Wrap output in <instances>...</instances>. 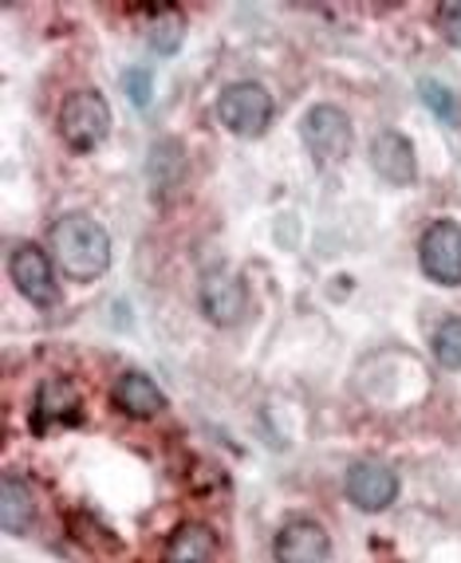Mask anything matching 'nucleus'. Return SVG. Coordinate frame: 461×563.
<instances>
[{
	"instance_id": "1",
	"label": "nucleus",
	"mask_w": 461,
	"mask_h": 563,
	"mask_svg": "<svg viewBox=\"0 0 461 563\" xmlns=\"http://www.w3.org/2000/svg\"><path fill=\"white\" fill-rule=\"evenodd\" d=\"M47 241H52V256L67 280H99L111 264V241H107L103 225L84 213L59 217Z\"/></svg>"
},
{
	"instance_id": "2",
	"label": "nucleus",
	"mask_w": 461,
	"mask_h": 563,
	"mask_svg": "<svg viewBox=\"0 0 461 563\" xmlns=\"http://www.w3.org/2000/svg\"><path fill=\"white\" fill-rule=\"evenodd\" d=\"M107 131H111V107H107L103 95L91 91V87L67 95L64 107H59V134L72 151H95L107 139Z\"/></svg>"
},
{
	"instance_id": "3",
	"label": "nucleus",
	"mask_w": 461,
	"mask_h": 563,
	"mask_svg": "<svg viewBox=\"0 0 461 563\" xmlns=\"http://www.w3.org/2000/svg\"><path fill=\"white\" fill-rule=\"evenodd\" d=\"M217 119H221L226 131L241 134V139H256V134H264L268 119H273V95L264 91L261 84L226 87L221 99H217Z\"/></svg>"
},
{
	"instance_id": "4",
	"label": "nucleus",
	"mask_w": 461,
	"mask_h": 563,
	"mask_svg": "<svg viewBox=\"0 0 461 563\" xmlns=\"http://www.w3.org/2000/svg\"><path fill=\"white\" fill-rule=\"evenodd\" d=\"M418 261H422V273L430 280L446 284V288H458L461 284V225L458 221H438L422 233L418 244Z\"/></svg>"
},
{
	"instance_id": "5",
	"label": "nucleus",
	"mask_w": 461,
	"mask_h": 563,
	"mask_svg": "<svg viewBox=\"0 0 461 563\" xmlns=\"http://www.w3.org/2000/svg\"><path fill=\"white\" fill-rule=\"evenodd\" d=\"M304 146H308V154L316 162H339L348 158L351 151V122L348 114L339 111V107H311L308 114H304Z\"/></svg>"
},
{
	"instance_id": "6",
	"label": "nucleus",
	"mask_w": 461,
	"mask_h": 563,
	"mask_svg": "<svg viewBox=\"0 0 461 563\" xmlns=\"http://www.w3.org/2000/svg\"><path fill=\"white\" fill-rule=\"evenodd\" d=\"M9 273H12V280H17L20 296H29L40 308H52V303L59 300V284H56V273H52V261H47L44 249H36V244H20L9 261Z\"/></svg>"
},
{
	"instance_id": "7",
	"label": "nucleus",
	"mask_w": 461,
	"mask_h": 563,
	"mask_svg": "<svg viewBox=\"0 0 461 563\" xmlns=\"http://www.w3.org/2000/svg\"><path fill=\"white\" fill-rule=\"evenodd\" d=\"M201 308H206V316L217 323V328H233L249 308V296H245L241 276L229 273V268H213V273H206V280H201Z\"/></svg>"
},
{
	"instance_id": "8",
	"label": "nucleus",
	"mask_w": 461,
	"mask_h": 563,
	"mask_svg": "<svg viewBox=\"0 0 461 563\" xmlns=\"http://www.w3.org/2000/svg\"><path fill=\"white\" fill-rule=\"evenodd\" d=\"M348 497L363 512H383L391 500L398 497V477L395 470H386L383 461H359L348 473Z\"/></svg>"
},
{
	"instance_id": "9",
	"label": "nucleus",
	"mask_w": 461,
	"mask_h": 563,
	"mask_svg": "<svg viewBox=\"0 0 461 563\" xmlns=\"http://www.w3.org/2000/svg\"><path fill=\"white\" fill-rule=\"evenodd\" d=\"M276 563H328L331 540L316 520H288L276 532Z\"/></svg>"
},
{
	"instance_id": "10",
	"label": "nucleus",
	"mask_w": 461,
	"mask_h": 563,
	"mask_svg": "<svg viewBox=\"0 0 461 563\" xmlns=\"http://www.w3.org/2000/svg\"><path fill=\"white\" fill-rule=\"evenodd\" d=\"M371 166H375L378 178H386L391 186H410L418 174L415 166V151H410V142L395 131H383L375 134L371 142Z\"/></svg>"
},
{
	"instance_id": "11",
	"label": "nucleus",
	"mask_w": 461,
	"mask_h": 563,
	"mask_svg": "<svg viewBox=\"0 0 461 563\" xmlns=\"http://www.w3.org/2000/svg\"><path fill=\"white\" fill-rule=\"evenodd\" d=\"M114 402H119L123 413H131V418H154V413L166 406V395H162L146 375L127 371V375L114 383Z\"/></svg>"
},
{
	"instance_id": "12",
	"label": "nucleus",
	"mask_w": 461,
	"mask_h": 563,
	"mask_svg": "<svg viewBox=\"0 0 461 563\" xmlns=\"http://www.w3.org/2000/svg\"><path fill=\"white\" fill-rule=\"evenodd\" d=\"M162 563H217V536L206 525H182L169 536Z\"/></svg>"
},
{
	"instance_id": "13",
	"label": "nucleus",
	"mask_w": 461,
	"mask_h": 563,
	"mask_svg": "<svg viewBox=\"0 0 461 563\" xmlns=\"http://www.w3.org/2000/svg\"><path fill=\"white\" fill-rule=\"evenodd\" d=\"M32 517H36L32 488L24 485V481H17V477L0 481V525H4V532L20 536L24 528L32 525Z\"/></svg>"
},
{
	"instance_id": "14",
	"label": "nucleus",
	"mask_w": 461,
	"mask_h": 563,
	"mask_svg": "<svg viewBox=\"0 0 461 563\" xmlns=\"http://www.w3.org/2000/svg\"><path fill=\"white\" fill-rule=\"evenodd\" d=\"M36 418L44 422H76L79 418V395L72 383H47L36 398Z\"/></svg>"
},
{
	"instance_id": "15",
	"label": "nucleus",
	"mask_w": 461,
	"mask_h": 563,
	"mask_svg": "<svg viewBox=\"0 0 461 563\" xmlns=\"http://www.w3.org/2000/svg\"><path fill=\"white\" fill-rule=\"evenodd\" d=\"M182 36H186V16L178 9H154V24H151L154 52H162V56L178 52Z\"/></svg>"
},
{
	"instance_id": "16",
	"label": "nucleus",
	"mask_w": 461,
	"mask_h": 563,
	"mask_svg": "<svg viewBox=\"0 0 461 563\" xmlns=\"http://www.w3.org/2000/svg\"><path fill=\"white\" fill-rule=\"evenodd\" d=\"M433 358L442 366H450V371L461 366V316L458 320H446L438 328V335H433Z\"/></svg>"
},
{
	"instance_id": "17",
	"label": "nucleus",
	"mask_w": 461,
	"mask_h": 563,
	"mask_svg": "<svg viewBox=\"0 0 461 563\" xmlns=\"http://www.w3.org/2000/svg\"><path fill=\"white\" fill-rule=\"evenodd\" d=\"M422 99H426V107H430L433 114H442L446 122H453V99H450V91H446V87H438V84H430V79H426Z\"/></svg>"
},
{
	"instance_id": "18",
	"label": "nucleus",
	"mask_w": 461,
	"mask_h": 563,
	"mask_svg": "<svg viewBox=\"0 0 461 563\" xmlns=\"http://www.w3.org/2000/svg\"><path fill=\"white\" fill-rule=\"evenodd\" d=\"M438 29L453 47H461V4H442L438 9Z\"/></svg>"
},
{
	"instance_id": "19",
	"label": "nucleus",
	"mask_w": 461,
	"mask_h": 563,
	"mask_svg": "<svg viewBox=\"0 0 461 563\" xmlns=\"http://www.w3.org/2000/svg\"><path fill=\"white\" fill-rule=\"evenodd\" d=\"M127 87H131V99L139 107H146V99H151V76L146 71H127Z\"/></svg>"
}]
</instances>
